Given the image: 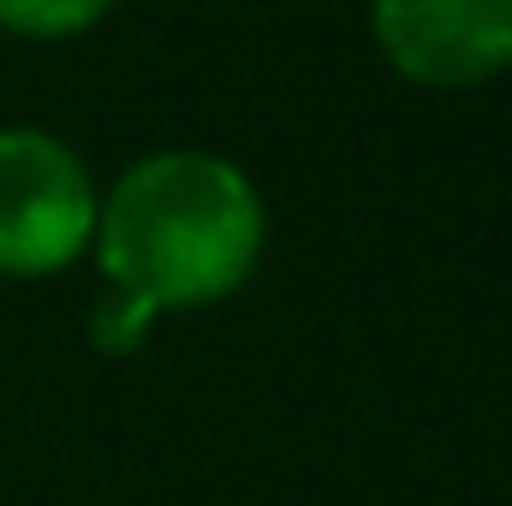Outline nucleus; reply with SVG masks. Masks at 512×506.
<instances>
[{
	"instance_id": "1",
	"label": "nucleus",
	"mask_w": 512,
	"mask_h": 506,
	"mask_svg": "<svg viewBox=\"0 0 512 506\" xmlns=\"http://www.w3.org/2000/svg\"><path fill=\"white\" fill-rule=\"evenodd\" d=\"M268 209L251 173L209 149L137 155L96 209L90 251L108 274V298L90 316V340L126 358L149 340L155 316L233 298L262 262Z\"/></svg>"
},
{
	"instance_id": "2",
	"label": "nucleus",
	"mask_w": 512,
	"mask_h": 506,
	"mask_svg": "<svg viewBox=\"0 0 512 506\" xmlns=\"http://www.w3.org/2000/svg\"><path fill=\"white\" fill-rule=\"evenodd\" d=\"M96 179L54 131L0 126V274L48 280L96 239Z\"/></svg>"
},
{
	"instance_id": "3",
	"label": "nucleus",
	"mask_w": 512,
	"mask_h": 506,
	"mask_svg": "<svg viewBox=\"0 0 512 506\" xmlns=\"http://www.w3.org/2000/svg\"><path fill=\"white\" fill-rule=\"evenodd\" d=\"M370 30L417 90H483L512 72V0H370Z\"/></svg>"
},
{
	"instance_id": "4",
	"label": "nucleus",
	"mask_w": 512,
	"mask_h": 506,
	"mask_svg": "<svg viewBox=\"0 0 512 506\" xmlns=\"http://www.w3.org/2000/svg\"><path fill=\"white\" fill-rule=\"evenodd\" d=\"M120 0H0V30L24 42H66L96 30Z\"/></svg>"
}]
</instances>
